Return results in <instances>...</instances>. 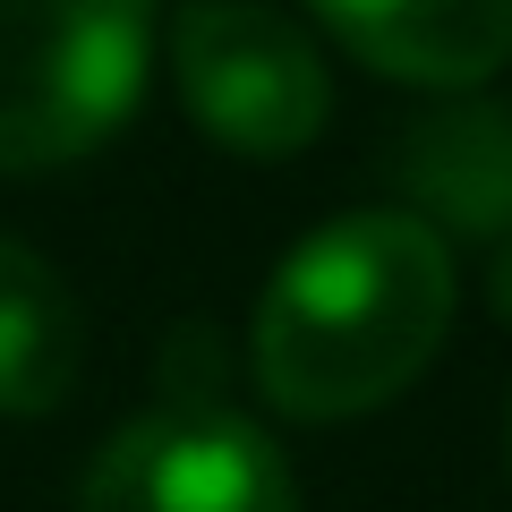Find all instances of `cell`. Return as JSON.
I'll list each match as a JSON object with an SVG mask.
<instances>
[{
  "instance_id": "obj_1",
  "label": "cell",
  "mask_w": 512,
  "mask_h": 512,
  "mask_svg": "<svg viewBox=\"0 0 512 512\" xmlns=\"http://www.w3.org/2000/svg\"><path fill=\"white\" fill-rule=\"evenodd\" d=\"M453 333V248L419 214L308 231L256 299V384L291 419H359L419 384Z\"/></svg>"
},
{
  "instance_id": "obj_2",
  "label": "cell",
  "mask_w": 512,
  "mask_h": 512,
  "mask_svg": "<svg viewBox=\"0 0 512 512\" xmlns=\"http://www.w3.org/2000/svg\"><path fill=\"white\" fill-rule=\"evenodd\" d=\"M146 0H0V171L77 163L137 111Z\"/></svg>"
},
{
  "instance_id": "obj_3",
  "label": "cell",
  "mask_w": 512,
  "mask_h": 512,
  "mask_svg": "<svg viewBox=\"0 0 512 512\" xmlns=\"http://www.w3.org/2000/svg\"><path fill=\"white\" fill-rule=\"evenodd\" d=\"M171 69H180L188 111L231 154H256V163L299 154L333 111L316 43L256 0H188L171 26Z\"/></svg>"
},
{
  "instance_id": "obj_4",
  "label": "cell",
  "mask_w": 512,
  "mask_h": 512,
  "mask_svg": "<svg viewBox=\"0 0 512 512\" xmlns=\"http://www.w3.org/2000/svg\"><path fill=\"white\" fill-rule=\"evenodd\" d=\"M77 512H299V487L265 427L180 393L94 453Z\"/></svg>"
},
{
  "instance_id": "obj_5",
  "label": "cell",
  "mask_w": 512,
  "mask_h": 512,
  "mask_svg": "<svg viewBox=\"0 0 512 512\" xmlns=\"http://www.w3.org/2000/svg\"><path fill=\"white\" fill-rule=\"evenodd\" d=\"M316 18L402 86L470 94L512 60V0H308Z\"/></svg>"
},
{
  "instance_id": "obj_6",
  "label": "cell",
  "mask_w": 512,
  "mask_h": 512,
  "mask_svg": "<svg viewBox=\"0 0 512 512\" xmlns=\"http://www.w3.org/2000/svg\"><path fill=\"white\" fill-rule=\"evenodd\" d=\"M402 188L427 205V231H512V111L478 94H444V111L410 120L402 137Z\"/></svg>"
},
{
  "instance_id": "obj_7",
  "label": "cell",
  "mask_w": 512,
  "mask_h": 512,
  "mask_svg": "<svg viewBox=\"0 0 512 512\" xmlns=\"http://www.w3.org/2000/svg\"><path fill=\"white\" fill-rule=\"evenodd\" d=\"M77 367H86V325L69 282L0 231V419L60 410L77 393Z\"/></svg>"
}]
</instances>
